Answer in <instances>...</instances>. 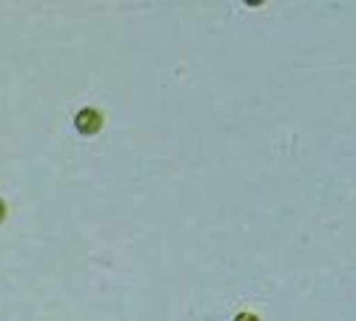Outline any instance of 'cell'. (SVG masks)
Returning <instances> with one entry per match:
<instances>
[{"label": "cell", "instance_id": "obj_1", "mask_svg": "<svg viewBox=\"0 0 356 321\" xmlns=\"http://www.w3.org/2000/svg\"><path fill=\"white\" fill-rule=\"evenodd\" d=\"M74 128H77L83 137L97 134V131L103 128V114L95 111V108H83V111H77V116H74Z\"/></svg>", "mask_w": 356, "mask_h": 321}, {"label": "cell", "instance_id": "obj_2", "mask_svg": "<svg viewBox=\"0 0 356 321\" xmlns=\"http://www.w3.org/2000/svg\"><path fill=\"white\" fill-rule=\"evenodd\" d=\"M234 321H259V318H257L254 313H240V315H236Z\"/></svg>", "mask_w": 356, "mask_h": 321}, {"label": "cell", "instance_id": "obj_3", "mask_svg": "<svg viewBox=\"0 0 356 321\" xmlns=\"http://www.w3.org/2000/svg\"><path fill=\"white\" fill-rule=\"evenodd\" d=\"M3 216H6V205H3V199H0V222H3Z\"/></svg>", "mask_w": 356, "mask_h": 321}, {"label": "cell", "instance_id": "obj_4", "mask_svg": "<svg viewBox=\"0 0 356 321\" xmlns=\"http://www.w3.org/2000/svg\"><path fill=\"white\" fill-rule=\"evenodd\" d=\"M245 3H248V6H262L265 0H245Z\"/></svg>", "mask_w": 356, "mask_h": 321}]
</instances>
